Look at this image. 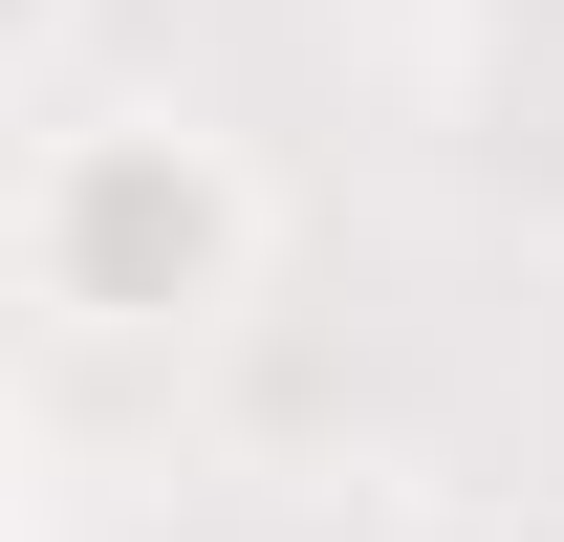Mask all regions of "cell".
Wrapping results in <instances>:
<instances>
[{
	"label": "cell",
	"instance_id": "obj_1",
	"mask_svg": "<svg viewBox=\"0 0 564 542\" xmlns=\"http://www.w3.org/2000/svg\"><path fill=\"white\" fill-rule=\"evenodd\" d=\"M196 261H217V174L174 131H109L66 174V282H87V304H174Z\"/></svg>",
	"mask_w": 564,
	"mask_h": 542
},
{
	"label": "cell",
	"instance_id": "obj_2",
	"mask_svg": "<svg viewBox=\"0 0 564 542\" xmlns=\"http://www.w3.org/2000/svg\"><path fill=\"white\" fill-rule=\"evenodd\" d=\"M0 22H22V0H0Z\"/></svg>",
	"mask_w": 564,
	"mask_h": 542
}]
</instances>
